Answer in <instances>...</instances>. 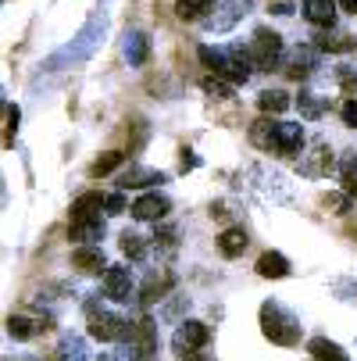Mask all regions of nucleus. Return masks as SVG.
Wrapping results in <instances>:
<instances>
[{"mask_svg":"<svg viewBox=\"0 0 357 361\" xmlns=\"http://www.w3.org/2000/svg\"><path fill=\"white\" fill-rule=\"evenodd\" d=\"M200 61L215 72V79H225L229 86L246 82L253 72L250 54L243 47H200Z\"/></svg>","mask_w":357,"mask_h":361,"instance_id":"f257e3e1","label":"nucleus"},{"mask_svg":"<svg viewBox=\"0 0 357 361\" xmlns=\"http://www.w3.org/2000/svg\"><path fill=\"white\" fill-rule=\"evenodd\" d=\"M261 329L279 347H296L300 343V319L293 312H286L279 300H265L261 304Z\"/></svg>","mask_w":357,"mask_h":361,"instance_id":"f03ea898","label":"nucleus"},{"mask_svg":"<svg viewBox=\"0 0 357 361\" xmlns=\"http://www.w3.org/2000/svg\"><path fill=\"white\" fill-rule=\"evenodd\" d=\"M86 322H89V336L100 340V343H115V340H125L129 333V322L115 312H108L104 304H100L96 297L86 300Z\"/></svg>","mask_w":357,"mask_h":361,"instance_id":"7ed1b4c3","label":"nucleus"},{"mask_svg":"<svg viewBox=\"0 0 357 361\" xmlns=\"http://www.w3.org/2000/svg\"><path fill=\"white\" fill-rule=\"evenodd\" d=\"M246 54H250V65L261 68V72L279 68V61H282V36L275 29H258L253 39H250V47H246Z\"/></svg>","mask_w":357,"mask_h":361,"instance_id":"20e7f679","label":"nucleus"},{"mask_svg":"<svg viewBox=\"0 0 357 361\" xmlns=\"http://www.w3.org/2000/svg\"><path fill=\"white\" fill-rule=\"evenodd\" d=\"M132 219L136 222H161L168 212H172V200L168 197H161V193H143V197H136L132 200Z\"/></svg>","mask_w":357,"mask_h":361,"instance_id":"39448f33","label":"nucleus"},{"mask_svg":"<svg viewBox=\"0 0 357 361\" xmlns=\"http://www.w3.org/2000/svg\"><path fill=\"white\" fill-rule=\"evenodd\" d=\"M104 297L115 304H125L132 297V272L125 265H108L104 269Z\"/></svg>","mask_w":357,"mask_h":361,"instance_id":"423d86ee","label":"nucleus"},{"mask_svg":"<svg viewBox=\"0 0 357 361\" xmlns=\"http://www.w3.org/2000/svg\"><path fill=\"white\" fill-rule=\"evenodd\" d=\"M296 169H300V176H308V179H318V176H325V172L332 169V150L325 147V140H318V143H315L308 154H300Z\"/></svg>","mask_w":357,"mask_h":361,"instance_id":"0eeeda50","label":"nucleus"},{"mask_svg":"<svg viewBox=\"0 0 357 361\" xmlns=\"http://www.w3.org/2000/svg\"><path fill=\"white\" fill-rule=\"evenodd\" d=\"M208 340H211V329L203 326V322H196V319H189V322H182V326L175 329L172 347H175L179 354H186V350H200Z\"/></svg>","mask_w":357,"mask_h":361,"instance_id":"6e6552de","label":"nucleus"},{"mask_svg":"<svg viewBox=\"0 0 357 361\" xmlns=\"http://www.w3.org/2000/svg\"><path fill=\"white\" fill-rule=\"evenodd\" d=\"M300 147H303V126L300 122H279V129H275V154L293 158V154H300Z\"/></svg>","mask_w":357,"mask_h":361,"instance_id":"1a4fd4ad","label":"nucleus"},{"mask_svg":"<svg viewBox=\"0 0 357 361\" xmlns=\"http://www.w3.org/2000/svg\"><path fill=\"white\" fill-rule=\"evenodd\" d=\"M68 236L79 243V247H96V240H104V219L93 215V219H75L68 226Z\"/></svg>","mask_w":357,"mask_h":361,"instance_id":"9d476101","label":"nucleus"},{"mask_svg":"<svg viewBox=\"0 0 357 361\" xmlns=\"http://www.w3.org/2000/svg\"><path fill=\"white\" fill-rule=\"evenodd\" d=\"M154 183H168L165 172H154V169H143V165H132L118 176V190H146Z\"/></svg>","mask_w":357,"mask_h":361,"instance_id":"9b49d317","label":"nucleus"},{"mask_svg":"<svg viewBox=\"0 0 357 361\" xmlns=\"http://www.w3.org/2000/svg\"><path fill=\"white\" fill-rule=\"evenodd\" d=\"M72 265L79 272H86V276H96V272L108 269V257H104V250H100V247H75Z\"/></svg>","mask_w":357,"mask_h":361,"instance_id":"f8f14e48","label":"nucleus"},{"mask_svg":"<svg viewBox=\"0 0 357 361\" xmlns=\"http://www.w3.org/2000/svg\"><path fill=\"white\" fill-rule=\"evenodd\" d=\"M318 68V50H311V47H303V50H293V54L286 58V72L293 75V79H303V75H311Z\"/></svg>","mask_w":357,"mask_h":361,"instance_id":"ddd939ff","label":"nucleus"},{"mask_svg":"<svg viewBox=\"0 0 357 361\" xmlns=\"http://www.w3.org/2000/svg\"><path fill=\"white\" fill-rule=\"evenodd\" d=\"M46 329H50V319H25V315H11L8 319V333L15 340H32V336H39Z\"/></svg>","mask_w":357,"mask_h":361,"instance_id":"4468645a","label":"nucleus"},{"mask_svg":"<svg viewBox=\"0 0 357 361\" xmlns=\"http://www.w3.org/2000/svg\"><path fill=\"white\" fill-rule=\"evenodd\" d=\"M303 18L311 25H332L336 22V0H303Z\"/></svg>","mask_w":357,"mask_h":361,"instance_id":"2eb2a0df","label":"nucleus"},{"mask_svg":"<svg viewBox=\"0 0 357 361\" xmlns=\"http://www.w3.org/2000/svg\"><path fill=\"white\" fill-rule=\"evenodd\" d=\"M258 276L261 279H282V276H289V262L279 250H268V254L258 257Z\"/></svg>","mask_w":357,"mask_h":361,"instance_id":"dca6fc26","label":"nucleus"},{"mask_svg":"<svg viewBox=\"0 0 357 361\" xmlns=\"http://www.w3.org/2000/svg\"><path fill=\"white\" fill-rule=\"evenodd\" d=\"M275 129H279V122L275 118H258L250 126V143L253 147H261V150H275Z\"/></svg>","mask_w":357,"mask_h":361,"instance_id":"f3484780","label":"nucleus"},{"mask_svg":"<svg viewBox=\"0 0 357 361\" xmlns=\"http://www.w3.org/2000/svg\"><path fill=\"white\" fill-rule=\"evenodd\" d=\"M308 354H311V361H350L346 350H343L339 343L325 340V336H315V340L308 343Z\"/></svg>","mask_w":357,"mask_h":361,"instance_id":"a211bd4d","label":"nucleus"},{"mask_svg":"<svg viewBox=\"0 0 357 361\" xmlns=\"http://www.w3.org/2000/svg\"><path fill=\"white\" fill-rule=\"evenodd\" d=\"M246 8H250V0H225V4H222V11H225V15L211 18V22H208V29H215V32L229 29L232 22H239V18L246 15Z\"/></svg>","mask_w":357,"mask_h":361,"instance_id":"6ab92c4d","label":"nucleus"},{"mask_svg":"<svg viewBox=\"0 0 357 361\" xmlns=\"http://www.w3.org/2000/svg\"><path fill=\"white\" fill-rule=\"evenodd\" d=\"M246 243H250V236H246V229H239V226H232V229H225V233L218 236V250H222L225 257H239V254L246 250Z\"/></svg>","mask_w":357,"mask_h":361,"instance_id":"aec40b11","label":"nucleus"},{"mask_svg":"<svg viewBox=\"0 0 357 361\" xmlns=\"http://www.w3.org/2000/svg\"><path fill=\"white\" fill-rule=\"evenodd\" d=\"M125 58H129V65H143V61L150 58V36H146V32H129V39H125Z\"/></svg>","mask_w":357,"mask_h":361,"instance_id":"412c9836","label":"nucleus"},{"mask_svg":"<svg viewBox=\"0 0 357 361\" xmlns=\"http://www.w3.org/2000/svg\"><path fill=\"white\" fill-rule=\"evenodd\" d=\"M100 208H104V197L100 193H82L72 204V222L75 219H93V215H100Z\"/></svg>","mask_w":357,"mask_h":361,"instance_id":"4be33fe9","label":"nucleus"},{"mask_svg":"<svg viewBox=\"0 0 357 361\" xmlns=\"http://www.w3.org/2000/svg\"><path fill=\"white\" fill-rule=\"evenodd\" d=\"M289 104H293V100H289V93H282V90H265V93L258 97V108H261L265 115H282Z\"/></svg>","mask_w":357,"mask_h":361,"instance_id":"5701e85b","label":"nucleus"},{"mask_svg":"<svg viewBox=\"0 0 357 361\" xmlns=\"http://www.w3.org/2000/svg\"><path fill=\"white\" fill-rule=\"evenodd\" d=\"M168 286H172V276H165V279L150 276V279L143 283V290H139V300H143V304H154V300H161V297L168 293Z\"/></svg>","mask_w":357,"mask_h":361,"instance_id":"b1692460","label":"nucleus"},{"mask_svg":"<svg viewBox=\"0 0 357 361\" xmlns=\"http://www.w3.org/2000/svg\"><path fill=\"white\" fill-rule=\"evenodd\" d=\"M296 108H300L303 118H311V122L322 118V111H325V104H322L315 93H308V90H300V93H296Z\"/></svg>","mask_w":357,"mask_h":361,"instance_id":"393cba45","label":"nucleus"},{"mask_svg":"<svg viewBox=\"0 0 357 361\" xmlns=\"http://www.w3.org/2000/svg\"><path fill=\"white\" fill-rule=\"evenodd\" d=\"M122 250L132 257V262H143V257H146V240H143L139 233L125 229V233H122Z\"/></svg>","mask_w":357,"mask_h":361,"instance_id":"a878e982","label":"nucleus"},{"mask_svg":"<svg viewBox=\"0 0 357 361\" xmlns=\"http://www.w3.org/2000/svg\"><path fill=\"white\" fill-rule=\"evenodd\" d=\"M122 161H125V154H122V150H111V154H104V158H96V161H93L89 176H108V172H115Z\"/></svg>","mask_w":357,"mask_h":361,"instance_id":"bb28decb","label":"nucleus"},{"mask_svg":"<svg viewBox=\"0 0 357 361\" xmlns=\"http://www.w3.org/2000/svg\"><path fill=\"white\" fill-rule=\"evenodd\" d=\"M211 4L215 0H175V11H179V18H200Z\"/></svg>","mask_w":357,"mask_h":361,"instance_id":"cd10ccee","label":"nucleus"},{"mask_svg":"<svg viewBox=\"0 0 357 361\" xmlns=\"http://www.w3.org/2000/svg\"><path fill=\"white\" fill-rule=\"evenodd\" d=\"M200 90L208 93V97H215V100H229V97H232V86H229L225 79H215V75L203 79V82H200Z\"/></svg>","mask_w":357,"mask_h":361,"instance_id":"c85d7f7f","label":"nucleus"},{"mask_svg":"<svg viewBox=\"0 0 357 361\" xmlns=\"http://www.w3.org/2000/svg\"><path fill=\"white\" fill-rule=\"evenodd\" d=\"M350 200H353L350 193H329V197H325V208H329L332 215H346V212H350Z\"/></svg>","mask_w":357,"mask_h":361,"instance_id":"c756f323","label":"nucleus"},{"mask_svg":"<svg viewBox=\"0 0 357 361\" xmlns=\"http://www.w3.org/2000/svg\"><path fill=\"white\" fill-rule=\"evenodd\" d=\"M315 50H353V39H350V36H336V39H329V36H318Z\"/></svg>","mask_w":357,"mask_h":361,"instance_id":"7c9ffc66","label":"nucleus"},{"mask_svg":"<svg viewBox=\"0 0 357 361\" xmlns=\"http://www.w3.org/2000/svg\"><path fill=\"white\" fill-rule=\"evenodd\" d=\"M104 212H108V215H122V212H125V193L104 197Z\"/></svg>","mask_w":357,"mask_h":361,"instance_id":"2f4dec72","label":"nucleus"},{"mask_svg":"<svg viewBox=\"0 0 357 361\" xmlns=\"http://www.w3.org/2000/svg\"><path fill=\"white\" fill-rule=\"evenodd\" d=\"M175 236H179L175 229H161V233L154 236V243H158V247H165V250H175V243H179Z\"/></svg>","mask_w":357,"mask_h":361,"instance_id":"473e14b6","label":"nucleus"},{"mask_svg":"<svg viewBox=\"0 0 357 361\" xmlns=\"http://www.w3.org/2000/svg\"><path fill=\"white\" fill-rule=\"evenodd\" d=\"M339 115H343V122H346V126H353V129H357V100H343Z\"/></svg>","mask_w":357,"mask_h":361,"instance_id":"72a5a7b5","label":"nucleus"},{"mask_svg":"<svg viewBox=\"0 0 357 361\" xmlns=\"http://www.w3.org/2000/svg\"><path fill=\"white\" fill-rule=\"evenodd\" d=\"M346 179H357V154H346L343 158V183Z\"/></svg>","mask_w":357,"mask_h":361,"instance_id":"f704fd0d","label":"nucleus"},{"mask_svg":"<svg viewBox=\"0 0 357 361\" xmlns=\"http://www.w3.org/2000/svg\"><path fill=\"white\" fill-rule=\"evenodd\" d=\"M179 361H211V354H200V350H186V354H179Z\"/></svg>","mask_w":357,"mask_h":361,"instance_id":"c9c22d12","label":"nucleus"},{"mask_svg":"<svg viewBox=\"0 0 357 361\" xmlns=\"http://www.w3.org/2000/svg\"><path fill=\"white\" fill-rule=\"evenodd\" d=\"M336 4H339L343 11H350V15H357V0H336Z\"/></svg>","mask_w":357,"mask_h":361,"instance_id":"e433bc0d","label":"nucleus"},{"mask_svg":"<svg viewBox=\"0 0 357 361\" xmlns=\"http://www.w3.org/2000/svg\"><path fill=\"white\" fill-rule=\"evenodd\" d=\"M350 236H353V240H357V222H353V226H350Z\"/></svg>","mask_w":357,"mask_h":361,"instance_id":"4c0bfd02","label":"nucleus"},{"mask_svg":"<svg viewBox=\"0 0 357 361\" xmlns=\"http://www.w3.org/2000/svg\"><path fill=\"white\" fill-rule=\"evenodd\" d=\"M100 361H108V357H100Z\"/></svg>","mask_w":357,"mask_h":361,"instance_id":"58836bf2","label":"nucleus"}]
</instances>
